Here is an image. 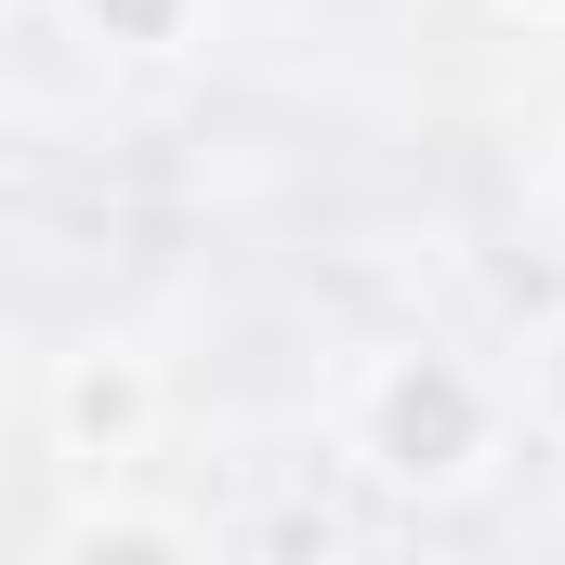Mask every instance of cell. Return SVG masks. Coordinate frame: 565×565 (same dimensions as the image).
<instances>
[{"instance_id": "obj_2", "label": "cell", "mask_w": 565, "mask_h": 565, "mask_svg": "<svg viewBox=\"0 0 565 565\" xmlns=\"http://www.w3.org/2000/svg\"><path fill=\"white\" fill-rule=\"evenodd\" d=\"M145 422H158L145 355H132V342H79L66 382H53V447L93 460V473H119V460H145Z\"/></svg>"}, {"instance_id": "obj_5", "label": "cell", "mask_w": 565, "mask_h": 565, "mask_svg": "<svg viewBox=\"0 0 565 565\" xmlns=\"http://www.w3.org/2000/svg\"><path fill=\"white\" fill-rule=\"evenodd\" d=\"M500 13H565V0H500Z\"/></svg>"}, {"instance_id": "obj_6", "label": "cell", "mask_w": 565, "mask_h": 565, "mask_svg": "<svg viewBox=\"0 0 565 565\" xmlns=\"http://www.w3.org/2000/svg\"><path fill=\"white\" fill-rule=\"evenodd\" d=\"M553 184H565V158H553Z\"/></svg>"}, {"instance_id": "obj_3", "label": "cell", "mask_w": 565, "mask_h": 565, "mask_svg": "<svg viewBox=\"0 0 565 565\" xmlns=\"http://www.w3.org/2000/svg\"><path fill=\"white\" fill-rule=\"evenodd\" d=\"M66 13H79L106 53H171V40L198 26V0H66Z\"/></svg>"}, {"instance_id": "obj_4", "label": "cell", "mask_w": 565, "mask_h": 565, "mask_svg": "<svg viewBox=\"0 0 565 565\" xmlns=\"http://www.w3.org/2000/svg\"><path fill=\"white\" fill-rule=\"evenodd\" d=\"M526 395H540V422L565 434V316L540 329V342H526Z\"/></svg>"}, {"instance_id": "obj_1", "label": "cell", "mask_w": 565, "mask_h": 565, "mask_svg": "<svg viewBox=\"0 0 565 565\" xmlns=\"http://www.w3.org/2000/svg\"><path fill=\"white\" fill-rule=\"evenodd\" d=\"M487 434H500L487 382L460 355H434V342H382L355 369V460L395 473V487H460L487 460Z\"/></svg>"}]
</instances>
